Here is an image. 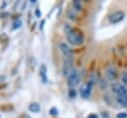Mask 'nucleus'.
Returning a JSON list of instances; mask_svg holds the SVG:
<instances>
[{"mask_svg": "<svg viewBox=\"0 0 127 118\" xmlns=\"http://www.w3.org/2000/svg\"><path fill=\"white\" fill-rule=\"evenodd\" d=\"M29 109H30V111H31V112L38 113V112L41 110V106H40V104H39V103H37V102H33V103H31V104H30Z\"/></svg>", "mask_w": 127, "mask_h": 118, "instance_id": "nucleus-9", "label": "nucleus"}, {"mask_svg": "<svg viewBox=\"0 0 127 118\" xmlns=\"http://www.w3.org/2000/svg\"><path fill=\"white\" fill-rule=\"evenodd\" d=\"M87 118H98V116L96 114H89L87 116Z\"/></svg>", "mask_w": 127, "mask_h": 118, "instance_id": "nucleus-20", "label": "nucleus"}, {"mask_svg": "<svg viewBox=\"0 0 127 118\" xmlns=\"http://www.w3.org/2000/svg\"><path fill=\"white\" fill-rule=\"evenodd\" d=\"M72 6H73V8H74L75 10H77V11H80L81 8H82L81 3H80V1H78V0H73V1H72Z\"/></svg>", "mask_w": 127, "mask_h": 118, "instance_id": "nucleus-12", "label": "nucleus"}, {"mask_svg": "<svg viewBox=\"0 0 127 118\" xmlns=\"http://www.w3.org/2000/svg\"><path fill=\"white\" fill-rule=\"evenodd\" d=\"M46 73H47V67H46V65H45V64H42V65H41V67H40V75H41V77L43 78V80H44V81H46V80H47Z\"/></svg>", "mask_w": 127, "mask_h": 118, "instance_id": "nucleus-11", "label": "nucleus"}, {"mask_svg": "<svg viewBox=\"0 0 127 118\" xmlns=\"http://www.w3.org/2000/svg\"><path fill=\"white\" fill-rule=\"evenodd\" d=\"M116 101L119 105L127 107V96H116Z\"/></svg>", "mask_w": 127, "mask_h": 118, "instance_id": "nucleus-8", "label": "nucleus"}, {"mask_svg": "<svg viewBox=\"0 0 127 118\" xmlns=\"http://www.w3.org/2000/svg\"><path fill=\"white\" fill-rule=\"evenodd\" d=\"M50 114L53 115V116H56V115L59 114V111H58V109H57L56 107H53V108L50 110Z\"/></svg>", "mask_w": 127, "mask_h": 118, "instance_id": "nucleus-16", "label": "nucleus"}, {"mask_svg": "<svg viewBox=\"0 0 127 118\" xmlns=\"http://www.w3.org/2000/svg\"><path fill=\"white\" fill-rule=\"evenodd\" d=\"M106 76H107V78L109 80H112V81L116 79V77H117V71L114 68V66L110 65V66H108L106 68Z\"/></svg>", "mask_w": 127, "mask_h": 118, "instance_id": "nucleus-6", "label": "nucleus"}, {"mask_svg": "<svg viewBox=\"0 0 127 118\" xmlns=\"http://www.w3.org/2000/svg\"><path fill=\"white\" fill-rule=\"evenodd\" d=\"M73 70V67H72V61L70 59H66L64 62V67H63V73L64 75L65 76H68L71 71Z\"/></svg>", "mask_w": 127, "mask_h": 118, "instance_id": "nucleus-5", "label": "nucleus"}, {"mask_svg": "<svg viewBox=\"0 0 127 118\" xmlns=\"http://www.w3.org/2000/svg\"><path fill=\"white\" fill-rule=\"evenodd\" d=\"M98 83H99V86H100L101 89H106V87H107V82H106V80H104V79H102V78H99Z\"/></svg>", "mask_w": 127, "mask_h": 118, "instance_id": "nucleus-13", "label": "nucleus"}, {"mask_svg": "<svg viewBox=\"0 0 127 118\" xmlns=\"http://www.w3.org/2000/svg\"><path fill=\"white\" fill-rule=\"evenodd\" d=\"M79 80H80V76H79V73L77 70L73 69L71 71V73L67 76V84L70 88H73L75 87L78 83H79Z\"/></svg>", "mask_w": 127, "mask_h": 118, "instance_id": "nucleus-2", "label": "nucleus"}, {"mask_svg": "<svg viewBox=\"0 0 127 118\" xmlns=\"http://www.w3.org/2000/svg\"><path fill=\"white\" fill-rule=\"evenodd\" d=\"M121 81L124 85H127V71H124L122 72L121 74Z\"/></svg>", "mask_w": 127, "mask_h": 118, "instance_id": "nucleus-14", "label": "nucleus"}, {"mask_svg": "<svg viewBox=\"0 0 127 118\" xmlns=\"http://www.w3.org/2000/svg\"><path fill=\"white\" fill-rule=\"evenodd\" d=\"M117 95L118 96H127V88L125 87V85H119Z\"/></svg>", "mask_w": 127, "mask_h": 118, "instance_id": "nucleus-10", "label": "nucleus"}, {"mask_svg": "<svg viewBox=\"0 0 127 118\" xmlns=\"http://www.w3.org/2000/svg\"><path fill=\"white\" fill-rule=\"evenodd\" d=\"M36 15H37V17H41V13L39 10H36Z\"/></svg>", "mask_w": 127, "mask_h": 118, "instance_id": "nucleus-21", "label": "nucleus"}, {"mask_svg": "<svg viewBox=\"0 0 127 118\" xmlns=\"http://www.w3.org/2000/svg\"><path fill=\"white\" fill-rule=\"evenodd\" d=\"M60 48H61L62 53L64 55V57H66V58H70V57L72 56V51H71V49H70L66 44L62 43V44L60 45Z\"/></svg>", "mask_w": 127, "mask_h": 118, "instance_id": "nucleus-7", "label": "nucleus"}, {"mask_svg": "<svg viewBox=\"0 0 127 118\" xmlns=\"http://www.w3.org/2000/svg\"><path fill=\"white\" fill-rule=\"evenodd\" d=\"M125 17V14L124 12L122 11H115L113 12L112 14H110L108 16V20L111 24H116V23H119L120 21H122Z\"/></svg>", "mask_w": 127, "mask_h": 118, "instance_id": "nucleus-4", "label": "nucleus"}, {"mask_svg": "<svg viewBox=\"0 0 127 118\" xmlns=\"http://www.w3.org/2000/svg\"><path fill=\"white\" fill-rule=\"evenodd\" d=\"M94 84V81L92 79H90L88 82L84 83L81 87H80V95L83 97V98H88L90 96V93H91V88Z\"/></svg>", "mask_w": 127, "mask_h": 118, "instance_id": "nucleus-3", "label": "nucleus"}, {"mask_svg": "<svg viewBox=\"0 0 127 118\" xmlns=\"http://www.w3.org/2000/svg\"><path fill=\"white\" fill-rule=\"evenodd\" d=\"M21 21L20 20H18V21H15L14 22V26H13V29H16V28H19L20 26H21Z\"/></svg>", "mask_w": 127, "mask_h": 118, "instance_id": "nucleus-19", "label": "nucleus"}, {"mask_svg": "<svg viewBox=\"0 0 127 118\" xmlns=\"http://www.w3.org/2000/svg\"><path fill=\"white\" fill-rule=\"evenodd\" d=\"M66 39L68 43L73 46H80L83 43V36L73 30H70L66 33Z\"/></svg>", "mask_w": 127, "mask_h": 118, "instance_id": "nucleus-1", "label": "nucleus"}, {"mask_svg": "<svg viewBox=\"0 0 127 118\" xmlns=\"http://www.w3.org/2000/svg\"><path fill=\"white\" fill-rule=\"evenodd\" d=\"M68 95H69V97H75L76 92H75L74 88H70V89H69V91H68Z\"/></svg>", "mask_w": 127, "mask_h": 118, "instance_id": "nucleus-17", "label": "nucleus"}, {"mask_svg": "<svg viewBox=\"0 0 127 118\" xmlns=\"http://www.w3.org/2000/svg\"><path fill=\"white\" fill-rule=\"evenodd\" d=\"M119 85H120V84H118V83H113V84L111 85V89H112V91L115 92V93H117L118 88H119Z\"/></svg>", "mask_w": 127, "mask_h": 118, "instance_id": "nucleus-15", "label": "nucleus"}, {"mask_svg": "<svg viewBox=\"0 0 127 118\" xmlns=\"http://www.w3.org/2000/svg\"><path fill=\"white\" fill-rule=\"evenodd\" d=\"M116 118H127V113H125V112H120V113L117 114Z\"/></svg>", "mask_w": 127, "mask_h": 118, "instance_id": "nucleus-18", "label": "nucleus"}]
</instances>
